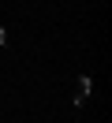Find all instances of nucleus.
<instances>
[{
	"label": "nucleus",
	"mask_w": 112,
	"mask_h": 123,
	"mask_svg": "<svg viewBox=\"0 0 112 123\" xmlns=\"http://www.w3.org/2000/svg\"><path fill=\"white\" fill-rule=\"evenodd\" d=\"M90 90H93V78H90V75H82L79 82H75V105H86Z\"/></svg>",
	"instance_id": "f257e3e1"
},
{
	"label": "nucleus",
	"mask_w": 112,
	"mask_h": 123,
	"mask_svg": "<svg viewBox=\"0 0 112 123\" xmlns=\"http://www.w3.org/2000/svg\"><path fill=\"white\" fill-rule=\"evenodd\" d=\"M4 41H7V30H4V26H0V45H4Z\"/></svg>",
	"instance_id": "f03ea898"
}]
</instances>
